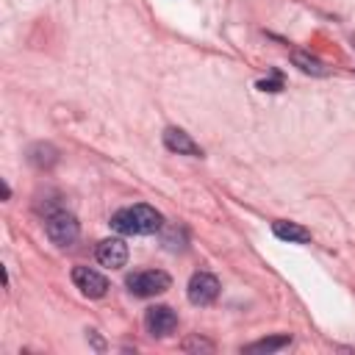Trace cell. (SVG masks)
<instances>
[{
  "label": "cell",
  "instance_id": "6da1fadb",
  "mask_svg": "<svg viewBox=\"0 0 355 355\" xmlns=\"http://www.w3.org/2000/svg\"><path fill=\"white\" fill-rule=\"evenodd\" d=\"M111 228L122 236H150V233H159L164 228V220L153 206L139 202V206L117 211L111 217Z\"/></svg>",
  "mask_w": 355,
  "mask_h": 355
},
{
  "label": "cell",
  "instance_id": "7a4b0ae2",
  "mask_svg": "<svg viewBox=\"0 0 355 355\" xmlns=\"http://www.w3.org/2000/svg\"><path fill=\"white\" fill-rule=\"evenodd\" d=\"M44 233H47V239L53 241L56 247H70V244H75V239L81 236V225H78V220L70 214V211H53V214H47V220H44Z\"/></svg>",
  "mask_w": 355,
  "mask_h": 355
},
{
  "label": "cell",
  "instance_id": "3957f363",
  "mask_svg": "<svg viewBox=\"0 0 355 355\" xmlns=\"http://www.w3.org/2000/svg\"><path fill=\"white\" fill-rule=\"evenodd\" d=\"M128 291L136 294V297H156V294H164L170 286H172V278L161 269H147V272H133L128 275L125 280Z\"/></svg>",
  "mask_w": 355,
  "mask_h": 355
},
{
  "label": "cell",
  "instance_id": "277c9868",
  "mask_svg": "<svg viewBox=\"0 0 355 355\" xmlns=\"http://www.w3.org/2000/svg\"><path fill=\"white\" fill-rule=\"evenodd\" d=\"M220 297V280L211 272H194L189 280V302L192 306H211Z\"/></svg>",
  "mask_w": 355,
  "mask_h": 355
},
{
  "label": "cell",
  "instance_id": "5b68a950",
  "mask_svg": "<svg viewBox=\"0 0 355 355\" xmlns=\"http://www.w3.org/2000/svg\"><path fill=\"white\" fill-rule=\"evenodd\" d=\"M144 328H147L150 336L164 339V336H170L178 328V314L170 306H153V308H147V314H144Z\"/></svg>",
  "mask_w": 355,
  "mask_h": 355
},
{
  "label": "cell",
  "instance_id": "8992f818",
  "mask_svg": "<svg viewBox=\"0 0 355 355\" xmlns=\"http://www.w3.org/2000/svg\"><path fill=\"white\" fill-rule=\"evenodd\" d=\"M97 261L109 267V269H120L128 264V244L122 239H103L97 244Z\"/></svg>",
  "mask_w": 355,
  "mask_h": 355
},
{
  "label": "cell",
  "instance_id": "52a82bcc",
  "mask_svg": "<svg viewBox=\"0 0 355 355\" xmlns=\"http://www.w3.org/2000/svg\"><path fill=\"white\" fill-rule=\"evenodd\" d=\"M73 283L86 294V297H103L109 291V280L100 275L97 269L89 267H75L73 269Z\"/></svg>",
  "mask_w": 355,
  "mask_h": 355
},
{
  "label": "cell",
  "instance_id": "ba28073f",
  "mask_svg": "<svg viewBox=\"0 0 355 355\" xmlns=\"http://www.w3.org/2000/svg\"><path fill=\"white\" fill-rule=\"evenodd\" d=\"M164 144L172 150V153H178V156H194V159L202 156L200 144L186 131H181V128H167L164 131Z\"/></svg>",
  "mask_w": 355,
  "mask_h": 355
},
{
  "label": "cell",
  "instance_id": "9c48e42d",
  "mask_svg": "<svg viewBox=\"0 0 355 355\" xmlns=\"http://www.w3.org/2000/svg\"><path fill=\"white\" fill-rule=\"evenodd\" d=\"M28 161L36 167V170H50L56 161H59V150L47 142H36L31 150H28Z\"/></svg>",
  "mask_w": 355,
  "mask_h": 355
},
{
  "label": "cell",
  "instance_id": "30bf717a",
  "mask_svg": "<svg viewBox=\"0 0 355 355\" xmlns=\"http://www.w3.org/2000/svg\"><path fill=\"white\" fill-rule=\"evenodd\" d=\"M272 233H275L278 239H283V241H291V244H306V241H311V231H308V228H302V225H297V222H286V220L275 222V225H272Z\"/></svg>",
  "mask_w": 355,
  "mask_h": 355
},
{
  "label": "cell",
  "instance_id": "8fae6325",
  "mask_svg": "<svg viewBox=\"0 0 355 355\" xmlns=\"http://www.w3.org/2000/svg\"><path fill=\"white\" fill-rule=\"evenodd\" d=\"M291 62H294V67L297 70H302L306 75H314V78H325L330 70L317 59V56H311V53H302V50H294L291 53Z\"/></svg>",
  "mask_w": 355,
  "mask_h": 355
},
{
  "label": "cell",
  "instance_id": "7c38bea8",
  "mask_svg": "<svg viewBox=\"0 0 355 355\" xmlns=\"http://www.w3.org/2000/svg\"><path fill=\"white\" fill-rule=\"evenodd\" d=\"M291 344V336H269V339H261V341H256V344H247L244 347V352H259V355H264V352H278V350H283V347H289Z\"/></svg>",
  "mask_w": 355,
  "mask_h": 355
},
{
  "label": "cell",
  "instance_id": "4fadbf2b",
  "mask_svg": "<svg viewBox=\"0 0 355 355\" xmlns=\"http://www.w3.org/2000/svg\"><path fill=\"white\" fill-rule=\"evenodd\" d=\"M161 244H164V250H170V252H183V250H186V244H189V239H186V231H183V228H178V225H170V228H164Z\"/></svg>",
  "mask_w": 355,
  "mask_h": 355
},
{
  "label": "cell",
  "instance_id": "5bb4252c",
  "mask_svg": "<svg viewBox=\"0 0 355 355\" xmlns=\"http://www.w3.org/2000/svg\"><path fill=\"white\" fill-rule=\"evenodd\" d=\"M183 350H186V352H214V344H211L209 339L194 336V339H186V341H183Z\"/></svg>",
  "mask_w": 355,
  "mask_h": 355
},
{
  "label": "cell",
  "instance_id": "9a60e30c",
  "mask_svg": "<svg viewBox=\"0 0 355 355\" xmlns=\"http://www.w3.org/2000/svg\"><path fill=\"white\" fill-rule=\"evenodd\" d=\"M259 89H261V92H280V89H283V75H280V73H272V78H269V81H261Z\"/></svg>",
  "mask_w": 355,
  "mask_h": 355
},
{
  "label": "cell",
  "instance_id": "2e32d148",
  "mask_svg": "<svg viewBox=\"0 0 355 355\" xmlns=\"http://www.w3.org/2000/svg\"><path fill=\"white\" fill-rule=\"evenodd\" d=\"M3 197H6V200L12 197V189H9V183H6V181H3Z\"/></svg>",
  "mask_w": 355,
  "mask_h": 355
}]
</instances>
